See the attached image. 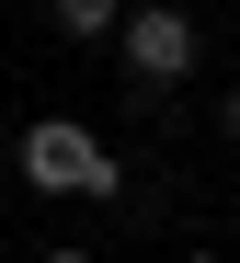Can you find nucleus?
<instances>
[{"instance_id": "obj_2", "label": "nucleus", "mask_w": 240, "mask_h": 263, "mask_svg": "<svg viewBox=\"0 0 240 263\" xmlns=\"http://www.w3.org/2000/svg\"><path fill=\"white\" fill-rule=\"evenodd\" d=\"M195 58H206V23L183 12V0H137L126 12V80L172 92V80H195Z\"/></svg>"}, {"instance_id": "obj_1", "label": "nucleus", "mask_w": 240, "mask_h": 263, "mask_svg": "<svg viewBox=\"0 0 240 263\" xmlns=\"http://www.w3.org/2000/svg\"><path fill=\"white\" fill-rule=\"evenodd\" d=\"M12 160H23V183H34V195H91V206H115V195H126V160L91 138V126H69V115H34Z\"/></svg>"}, {"instance_id": "obj_4", "label": "nucleus", "mask_w": 240, "mask_h": 263, "mask_svg": "<svg viewBox=\"0 0 240 263\" xmlns=\"http://www.w3.org/2000/svg\"><path fill=\"white\" fill-rule=\"evenodd\" d=\"M217 126H229V138H240V92H229V103H217Z\"/></svg>"}, {"instance_id": "obj_5", "label": "nucleus", "mask_w": 240, "mask_h": 263, "mask_svg": "<svg viewBox=\"0 0 240 263\" xmlns=\"http://www.w3.org/2000/svg\"><path fill=\"white\" fill-rule=\"evenodd\" d=\"M46 263H91V252H46Z\"/></svg>"}, {"instance_id": "obj_3", "label": "nucleus", "mask_w": 240, "mask_h": 263, "mask_svg": "<svg viewBox=\"0 0 240 263\" xmlns=\"http://www.w3.org/2000/svg\"><path fill=\"white\" fill-rule=\"evenodd\" d=\"M46 23L69 46H103V34H126V0H46Z\"/></svg>"}]
</instances>
